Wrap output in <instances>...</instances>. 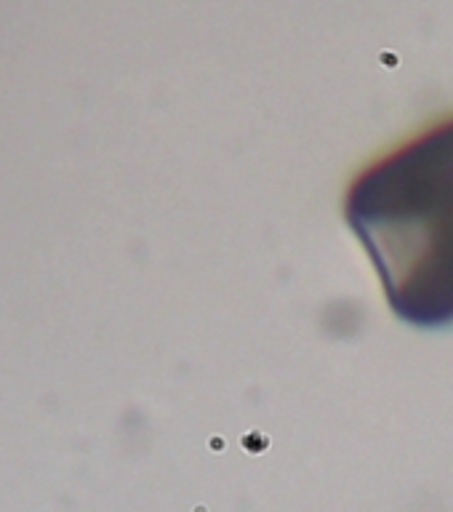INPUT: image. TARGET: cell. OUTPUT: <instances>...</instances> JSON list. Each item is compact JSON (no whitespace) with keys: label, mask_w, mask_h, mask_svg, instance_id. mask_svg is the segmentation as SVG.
Segmentation results:
<instances>
[{"label":"cell","mask_w":453,"mask_h":512,"mask_svg":"<svg viewBox=\"0 0 453 512\" xmlns=\"http://www.w3.org/2000/svg\"><path fill=\"white\" fill-rule=\"evenodd\" d=\"M344 219L379 272L400 320L453 323V118L352 182Z\"/></svg>","instance_id":"cell-1"}]
</instances>
